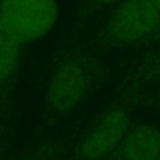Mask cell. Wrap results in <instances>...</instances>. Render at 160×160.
Wrapping results in <instances>:
<instances>
[{"label": "cell", "mask_w": 160, "mask_h": 160, "mask_svg": "<svg viewBox=\"0 0 160 160\" xmlns=\"http://www.w3.org/2000/svg\"><path fill=\"white\" fill-rule=\"evenodd\" d=\"M154 160H160V152H159V154L156 156V158H155Z\"/></svg>", "instance_id": "30bf717a"}, {"label": "cell", "mask_w": 160, "mask_h": 160, "mask_svg": "<svg viewBox=\"0 0 160 160\" xmlns=\"http://www.w3.org/2000/svg\"><path fill=\"white\" fill-rule=\"evenodd\" d=\"M15 144L0 142V160H12L17 151Z\"/></svg>", "instance_id": "52a82bcc"}, {"label": "cell", "mask_w": 160, "mask_h": 160, "mask_svg": "<svg viewBox=\"0 0 160 160\" xmlns=\"http://www.w3.org/2000/svg\"><path fill=\"white\" fill-rule=\"evenodd\" d=\"M87 89L83 68L74 61L65 62L55 72L48 88V103L59 114L75 108L82 101Z\"/></svg>", "instance_id": "3957f363"}, {"label": "cell", "mask_w": 160, "mask_h": 160, "mask_svg": "<svg viewBox=\"0 0 160 160\" xmlns=\"http://www.w3.org/2000/svg\"><path fill=\"white\" fill-rule=\"evenodd\" d=\"M21 44L0 22V82L9 79L17 69Z\"/></svg>", "instance_id": "8992f818"}, {"label": "cell", "mask_w": 160, "mask_h": 160, "mask_svg": "<svg viewBox=\"0 0 160 160\" xmlns=\"http://www.w3.org/2000/svg\"><path fill=\"white\" fill-rule=\"evenodd\" d=\"M58 16L57 0H2L0 22L21 42L45 36Z\"/></svg>", "instance_id": "6da1fadb"}, {"label": "cell", "mask_w": 160, "mask_h": 160, "mask_svg": "<svg viewBox=\"0 0 160 160\" xmlns=\"http://www.w3.org/2000/svg\"><path fill=\"white\" fill-rule=\"evenodd\" d=\"M150 2L154 6V8L159 12L160 13V0H150Z\"/></svg>", "instance_id": "9c48e42d"}, {"label": "cell", "mask_w": 160, "mask_h": 160, "mask_svg": "<svg viewBox=\"0 0 160 160\" xmlns=\"http://www.w3.org/2000/svg\"><path fill=\"white\" fill-rule=\"evenodd\" d=\"M69 145L61 139H35L19 145L12 160H67Z\"/></svg>", "instance_id": "5b68a950"}, {"label": "cell", "mask_w": 160, "mask_h": 160, "mask_svg": "<svg viewBox=\"0 0 160 160\" xmlns=\"http://www.w3.org/2000/svg\"><path fill=\"white\" fill-rule=\"evenodd\" d=\"M160 152V132L141 125L127 135L122 153L125 160H154Z\"/></svg>", "instance_id": "277c9868"}, {"label": "cell", "mask_w": 160, "mask_h": 160, "mask_svg": "<svg viewBox=\"0 0 160 160\" xmlns=\"http://www.w3.org/2000/svg\"><path fill=\"white\" fill-rule=\"evenodd\" d=\"M160 23V13L150 0H128L113 16V36L125 42L138 41L150 34Z\"/></svg>", "instance_id": "7a4b0ae2"}, {"label": "cell", "mask_w": 160, "mask_h": 160, "mask_svg": "<svg viewBox=\"0 0 160 160\" xmlns=\"http://www.w3.org/2000/svg\"><path fill=\"white\" fill-rule=\"evenodd\" d=\"M96 1L103 5H110V4L115 3L116 1H118V0H96Z\"/></svg>", "instance_id": "ba28073f"}, {"label": "cell", "mask_w": 160, "mask_h": 160, "mask_svg": "<svg viewBox=\"0 0 160 160\" xmlns=\"http://www.w3.org/2000/svg\"><path fill=\"white\" fill-rule=\"evenodd\" d=\"M158 66H159V69H160V57H159V59H158Z\"/></svg>", "instance_id": "8fae6325"}]
</instances>
